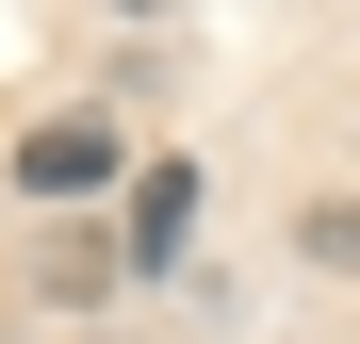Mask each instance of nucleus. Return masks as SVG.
Wrapping results in <instances>:
<instances>
[{"instance_id":"f257e3e1","label":"nucleus","mask_w":360,"mask_h":344,"mask_svg":"<svg viewBox=\"0 0 360 344\" xmlns=\"http://www.w3.org/2000/svg\"><path fill=\"white\" fill-rule=\"evenodd\" d=\"M82 181H115V132H98V115H49V132H17V197H82Z\"/></svg>"},{"instance_id":"7ed1b4c3","label":"nucleus","mask_w":360,"mask_h":344,"mask_svg":"<svg viewBox=\"0 0 360 344\" xmlns=\"http://www.w3.org/2000/svg\"><path fill=\"white\" fill-rule=\"evenodd\" d=\"M98 344H115V328H98Z\"/></svg>"},{"instance_id":"f03ea898","label":"nucleus","mask_w":360,"mask_h":344,"mask_svg":"<svg viewBox=\"0 0 360 344\" xmlns=\"http://www.w3.org/2000/svg\"><path fill=\"white\" fill-rule=\"evenodd\" d=\"M180 229H197V164H148L131 181V262H180Z\"/></svg>"}]
</instances>
